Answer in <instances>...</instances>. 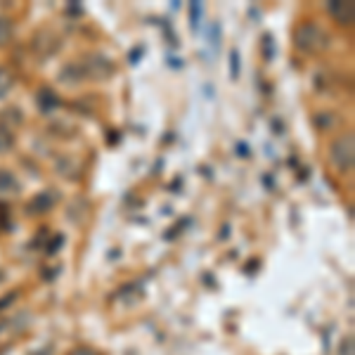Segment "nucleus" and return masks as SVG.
I'll use <instances>...</instances> for the list:
<instances>
[{
  "label": "nucleus",
  "instance_id": "1",
  "mask_svg": "<svg viewBox=\"0 0 355 355\" xmlns=\"http://www.w3.org/2000/svg\"><path fill=\"white\" fill-rule=\"evenodd\" d=\"M294 45L303 55H320L329 48V33L318 21H301L294 28Z\"/></svg>",
  "mask_w": 355,
  "mask_h": 355
},
{
  "label": "nucleus",
  "instance_id": "2",
  "mask_svg": "<svg viewBox=\"0 0 355 355\" xmlns=\"http://www.w3.org/2000/svg\"><path fill=\"white\" fill-rule=\"evenodd\" d=\"M329 162L339 173H351L355 166V137L353 133H341L329 145Z\"/></svg>",
  "mask_w": 355,
  "mask_h": 355
},
{
  "label": "nucleus",
  "instance_id": "3",
  "mask_svg": "<svg viewBox=\"0 0 355 355\" xmlns=\"http://www.w3.org/2000/svg\"><path fill=\"white\" fill-rule=\"evenodd\" d=\"M78 67H81L83 78L88 81H107V78L114 73V64L107 60L105 55H85L83 60H78Z\"/></svg>",
  "mask_w": 355,
  "mask_h": 355
},
{
  "label": "nucleus",
  "instance_id": "4",
  "mask_svg": "<svg viewBox=\"0 0 355 355\" xmlns=\"http://www.w3.org/2000/svg\"><path fill=\"white\" fill-rule=\"evenodd\" d=\"M327 12L339 26H351L355 19V5L353 0H329Z\"/></svg>",
  "mask_w": 355,
  "mask_h": 355
},
{
  "label": "nucleus",
  "instance_id": "5",
  "mask_svg": "<svg viewBox=\"0 0 355 355\" xmlns=\"http://www.w3.org/2000/svg\"><path fill=\"white\" fill-rule=\"evenodd\" d=\"M57 204V194L55 190H45V192H38L36 197L28 199L26 204V214L28 216H41V214H48L53 211V206Z\"/></svg>",
  "mask_w": 355,
  "mask_h": 355
},
{
  "label": "nucleus",
  "instance_id": "6",
  "mask_svg": "<svg viewBox=\"0 0 355 355\" xmlns=\"http://www.w3.org/2000/svg\"><path fill=\"white\" fill-rule=\"evenodd\" d=\"M24 318H12V320H3L0 322V351H5L8 346H12V341L24 331Z\"/></svg>",
  "mask_w": 355,
  "mask_h": 355
},
{
  "label": "nucleus",
  "instance_id": "7",
  "mask_svg": "<svg viewBox=\"0 0 355 355\" xmlns=\"http://www.w3.org/2000/svg\"><path fill=\"white\" fill-rule=\"evenodd\" d=\"M60 81L67 83V85H76L85 81L83 73H81V67H78V62H69V64L60 71Z\"/></svg>",
  "mask_w": 355,
  "mask_h": 355
},
{
  "label": "nucleus",
  "instance_id": "8",
  "mask_svg": "<svg viewBox=\"0 0 355 355\" xmlns=\"http://www.w3.org/2000/svg\"><path fill=\"white\" fill-rule=\"evenodd\" d=\"M17 192H19V180L15 178V173L0 168V194H17Z\"/></svg>",
  "mask_w": 355,
  "mask_h": 355
},
{
  "label": "nucleus",
  "instance_id": "9",
  "mask_svg": "<svg viewBox=\"0 0 355 355\" xmlns=\"http://www.w3.org/2000/svg\"><path fill=\"white\" fill-rule=\"evenodd\" d=\"M15 38V24L10 17H0V48H8Z\"/></svg>",
  "mask_w": 355,
  "mask_h": 355
},
{
  "label": "nucleus",
  "instance_id": "10",
  "mask_svg": "<svg viewBox=\"0 0 355 355\" xmlns=\"http://www.w3.org/2000/svg\"><path fill=\"white\" fill-rule=\"evenodd\" d=\"M12 88H15L12 71H10V69H5V67H0V100L12 93Z\"/></svg>",
  "mask_w": 355,
  "mask_h": 355
},
{
  "label": "nucleus",
  "instance_id": "11",
  "mask_svg": "<svg viewBox=\"0 0 355 355\" xmlns=\"http://www.w3.org/2000/svg\"><path fill=\"white\" fill-rule=\"evenodd\" d=\"M38 105H41V110H53V107H57L60 105V100H57V95L53 93V90H41V93H38Z\"/></svg>",
  "mask_w": 355,
  "mask_h": 355
},
{
  "label": "nucleus",
  "instance_id": "12",
  "mask_svg": "<svg viewBox=\"0 0 355 355\" xmlns=\"http://www.w3.org/2000/svg\"><path fill=\"white\" fill-rule=\"evenodd\" d=\"M15 145H17L15 135L10 133V130L0 128V154H10L15 150Z\"/></svg>",
  "mask_w": 355,
  "mask_h": 355
},
{
  "label": "nucleus",
  "instance_id": "13",
  "mask_svg": "<svg viewBox=\"0 0 355 355\" xmlns=\"http://www.w3.org/2000/svg\"><path fill=\"white\" fill-rule=\"evenodd\" d=\"M64 244V237H62V234H57V237L53 239V242L48 244V254L53 256V254H57V251H60V246Z\"/></svg>",
  "mask_w": 355,
  "mask_h": 355
},
{
  "label": "nucleus",
  "instance_id": "14",
  "mask_svg": "<svg viewBox=\"0 0 355 355\" xmlns=\"http://www.w3.org/2000/svg\"><path fill=\"white\" fill-rule=\"evenodd\" d=\"M69 355H97V351H93L90 346H78V348H73Z\"/></svg>",
  "mask_w": 355,
  "mask_h": 355
}]
</instances>
